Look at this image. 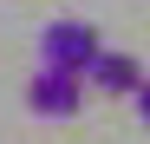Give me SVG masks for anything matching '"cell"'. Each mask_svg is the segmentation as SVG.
I'll use <instances>...</instances> for the list:
<instances>
[{"label": "cell", "instance_id": "1", "mask_svg": "<svg viewBox=\"0 0 150 144\" xmlns=\"http://www.w3.org/2000/svg\"><path fill=\"white\" fill-rule=\"evenodd\" d=\"M26 105H33V118H72V111L85 105V72L39 59V72L26 79Z\"/></svg>", "mask_w": 150, "mask_h": 144}, {"label": "cell", "instance_id": "2", "mask_svg": "<svg viewBox=\"0 0 150 144\" xmlns=\"http://www.w3.org/2000/svg\"><path fill=\"white\" fill-rule=\"evenodd\" d=\"M98 26L91 20H52V26H46V39H39V59L46 66H72V72H85L91 59H98Z\"/></svg>", "mask_w": 150, "mask_h": 144}, {"label": "cell", "instance_id": "3", "mask_svg": "<svg viewBox=\"0 0 150 144\" xmlns=\"http://www.w3.org/2000/svg\"><path fill=\"white\" fill-rule=\"evenodd\" d=\"M137 79H144V66H137L131 53H111V46H98V59L85 66V85L111 92V98H131V92H137Z\"/></svg>", "mask_w": 150, "mask_h": 144}, {"label": "cell", "instance_id": "4", "mask_svg": "<svg viewBox=\"0 0 150 144\" xmlns=\"http://www.w3.org/2000/svg\"><path fill=\"white\" fill-rule=\"evenodd\" d=\"M131 98H137V118L150 125V79H137V92H131Z\"/></svg>", "mask_w": 150, "mask_h": 144}]
</instances>
